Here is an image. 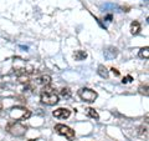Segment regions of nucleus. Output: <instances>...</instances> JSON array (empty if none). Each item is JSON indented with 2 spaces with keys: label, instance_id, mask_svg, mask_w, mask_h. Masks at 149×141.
<instances>
[{
  "label": "nucleus",
  "instance_id": "obj_9",
  "mask_svg": "<svg viewBox=\"0 0 149 141\" xmlns=\"http://www.w3.org/2000/svg\"><path fill=\"white\" fill-rule=\"evenodd\" d=\"M141 30H142V26H141V23L139 21H133L132 24H130V32H132L133 35L139 34Z\"/></svg>",
  "mask_w": 149,
  "mask_h": 141
},
{
  "label": "nucleus",
  "instance_id": "obj_6",
  "mask_svg": "<svg viewBox=\"0 0 149 141\" xmlns=\"http://www.w3.org/2000/svg\"><path fill=\"white\" fill-rule=\"evenodd\" d=\"M52 115L55 117H57V119H67V117H70V115H71V111L66 109V107H60V109L55 110L52 112Z\"/></svg>",
  "mask_w": 149,
  "mask_h": 141
},
{
  "label": "nucleus",
  "instance_id": "obj_7",
  "mask_svg": "<svg viewBox=\"0 0 149 141\" xmlns=\"http://www.w3.org/2000/svg\"><path fill=\"white\" fill-rule=\"evenodd\" d=\"M51 82V76L50 75H41L40 78L36 79V84H40L42 86H47Z\"/></svg>",
  "mask_w": 149,
  "mask_h": 141
},
{
  "label": "nucleus",
  "instance_id": "obj_4",
  "mask_svg": "<svg viewBox=\"0 0 149 141\" xmlns=\"http://www.w3.org/2000/svg\"><path fill=\"white\" fill-rule=\"evenodd\" d=\"M55 131L58 135H62V136H65V137H67L68 140L74 139V130H72L71 128H68V126H66V125L57 124L55 126Z\"/></svg>",
  "mask_w": 149,
  "mask_h": 141
},
{
  "label": "nucleus",
  "instance_id": "obj_3",
  "mask_svg": "<svg viewBox=\"0 0 149 141\" xmlns=\"http://www.w3.org/2000/svg\"><path fill=\"white\" fill-rule=\"evenodd\" d=\"M6 130L10 133L11 135H14V136H24L25 134H26V126H24L22 124H20L19 121H13V123H10L8 125V128H6Z\"/></svg>",
  "mask_w": 149,
  "mask_h": 141
},
{
  "label": "nucleus",
  "instance_id": "obj_16",
  "mask_svg": "<svg viewBox=\"0 0 149 141\" xmlns=\"http://www.w3.org/2000/svg\"><path fill=\"white\" fill-rule=\"evenodd\" d=\"M132 80H133V78L130 76V75H127V76H124V78H123L122 82H123V84H128V82L132 81Z\"/></svg>",
  "mask_w": 149,
  "mask_h": 141
},
{
  "label": "nucleus",
  "instance_id": "obj_11",
  "mask_svg": "<svg viewBox=\"0 0 149 141\" xmlns=\"http://www.w3.org/2000/svg\"><path fill=\"white\" fill-rule=\"evenodd\" d=\"M97 73H98L100 76L103 78V79H108V76H109V71L107 70V68L104 66V65H100L98 70H97Z\"/></svg>",
  "mask_w": 149,
  "mask_h": 141
},
{
  "label": "nucleus",
  "instance_id": "obj_12",
  "mask_svg": "<svg viewBox=\"0 0 149 141\" xmlns=\"http://www.w3.org/2000/svg\"><path fill=\"white\" fill-rule=\"evenodd\" d=\"M87 116L88 117H92V119H95V120H98L100 119L98 112H97L95 109H92V107H88V109H87Z\"/></svg>",
  "mask_w": 149,
  "mask_h": 141
},
{
  "label": "nucleus",
  "instance_id": "obj_5",
  "mask_svg": "<svg viewBox=\"0 0 149 141\" xmlns=\"http://www.w3.org/2000/svg\"><path fill=\"white\" fill-rule=\"evenodd\" d=\"M78 96H80L83 101H86V102H93L97 99V92L95 90H91V89H81L80 91H78Z\"/></svg>",
  "mask_w": 149,
  "mask_h": 141
},
{
  "label": "nucleus",
  "instance_id": "obj_8",
  "mask_svg": "<svg viewBox=\"0 0 149 141\" xmlns=\"http://www.w3.org/2000/svg\"><path fill=\"white\" fill-rule=\"evenodd\" d=\"M117 55H118V50L116 49V48H112V46L104 51V56H106L107 59H109V60L113 59V58H116Z\"/></svg>",
  "mask_w": 149,
  "mask_h": 141
},
{
  "label": "nucleus",
  "instance_id": "obj_13",
  "mask_svg": "<svg viewBox=\"0 0 149 141\" xmlns=\"http://www.w3.org/2000/svg\"><path fill=\"white\" fill-rule=\"evenodd\" d=\"M60 96L63 97V99H70V97L72 96V92H71L70 89L63 87V89H61V91H60Z\"/></svg>",
  "mask_w": 149,
  "mask_h": 141
},
{
  "label": "nucleus",
  "instance_id": "obj_18",
  "mask_svg": "<svg viewBox=\"0 0 149 141\" xmlns=\"http://www.w3.org/2000/svg\"><path fill=\"white\" fill-rule=\"evenodd\" d=\"M29 141H46L44 139H35V140H29Z\"/></svg>",
  "mask_w": 149,
  "mask_h": 141
},
{
  "label": "nucleus",
  "instance_id": "obj_1",
  "mask_svg": "<svg viewBox=\"0 0 149 141\" xmlns=\"http://www.w3.org/2000/svg\"><path fill=\"white\" fill-rule=\"evenodd\" d=\"M40 99L45 105H49V106H54L58 102V95L55 92V89H52L49 85L44 86L42 91L40 94Z\"/></svg>",
  "mask_w": 149,
  "mask_h": 141
},
{
  "label": "nucleus",
  "instance_id": "obj_14",
  "mask_svg": "<svg viewBox=\"0 0 149 141\" xmlns=\"http://www.w3.org/2000/svg\"><path fill=\"white\" fill-rule=\"evenodd\" d=\"M139 58H142V59H148L149 58V48L148 46H146V48H142L141 50H139Z\"/></svg>",
  "mask_w": 149,
  "mask_h": 141
},
{
  "label": "nucleus",
  "instance_id": "obj_17",
  "mask_svg": "<svg viewBox=\"0 0 149 141\" xmlns=\"http://www.w3.org/2000/svg\"><path fill=\"white\" fill-rule=\"evenodd\" d=\"M111 71L113 73V74L116 75V76H119V75H120V74H119V71H118V70L116 69V68H111Z\"/></svg>",
  "mask_w": 149,
  "mask_h": 141
},
{
  "label": "nucleus",
  "instance_id": "obj_15",
  "mask_svg": "<svg viewBox=\"0 0 149 141\" xmlns=\"http://www.w3.org/2000/svg\"><path fill=\"white\" fill-rule=\"evenodd\" d=\"M139 92L141 94H143V95H146V96H148V85L146 84V85H142V86H139Z\"/></svg>",
  "mask_w": 149,
  "mask_h": 141
},
{
  "label": "nucleus",
  "instance_id": "obj_2",
  "mask_svg": "<svg viewBox=\"0 0 149 141\" xmlns=\"http://www.w3.org/2000/svg\"><path fill=\"white\" fill-rule=\"evenodd\" d=\"M31 116V111L27 110L26 107L22 106H15L10 110V117L15 121H20V120H26Z\"/></svg>",
  "mask_w": 149,
  "mask_h": 141
},
{
  "label": "nucleus",
  "instance_id": "obj_10",
  "mask_svg": "<svg viewBox=\"0 0 149 141\" xmlns=\"http://www.w3.org/2000/svg\"><path fill=\"white\" fill-rule=\"evenodd\" d=\"M73 58H74V60H77V61H82V60H85L87 58V53L85 50H77L76 53L73 54Z\"/></svg>",
  "mask_w": 149,
  "mask_h": 141
}]
</instances>
